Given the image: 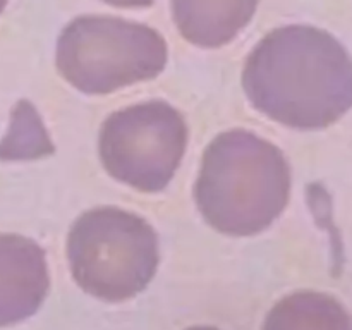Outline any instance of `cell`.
I'll return each mask as SVG.
<instances>
[{
	"mask_svg": "<svg viewBox=\"0 0 352 330\" xmlns=\"http://www.w3.org/2000/svg\"><path fill=\"white\" fill-rule=\"evenodd\" d=\"M243 89L258 112L280 126L327 129L352 109V57L322 28H275L248 55Z\"/></svg>",
	"mask_w": 352,
	"mask_h": 330,
	"instance_id": "obj_1",
	"label": "cell"
},
{
	"mask_svg": "<svg viewBox=\"0 0 352 330\" xmlns=\"http://www.w3.org/2000/svg\"><path fill=\"white\" fill-rule=\"evenodd\" d=\"M291 165L272 141L246 129L217 134L201 157L195 203L217 232L250 237L267 230L289 205Z\"/></svg>",
	"mask_w": 352,
	"mask_h": 330,
	"instance_id": "obj_2",
	"label": "cell"
},
{
	"mask_svg": "<svg viewBox=\"0 0 352 330\" xmlns=\"http://www.w3.org/2000/svg\"><path fill=\"white\" fill-rule=\"evenodd\" d=\"M65 251L76 285L105 302L136 298L160 265L157 230L144 217L119 206L81 213L69 229Z\"/></svg>",
	"mask_w": 352,
	"mask_h": 330,
	"instance_id": "obj_3",
	"label": "cell"
},
{
	"mask_svg": "<svg viewBox=\"0 0 352 330\" xmlns=\"http://www.w3.org/2000/svg\"><path fill=\"white\" fill-rule=\"evenodd\" d=\"M165 38L151 26L112 16H79L62 30L55 65L85 95H109L164 72Z\"/></svg>",
	"mask_w": 352,
	"mask_h": 330,
	"instance_id": "obj_4",
	"label": "cell"
},
{
	"mask_svg": "<svg viewBox=\"0 0 352 330\" xmlns=\"http://www.w3.org/2000/svg\"><path fill=\"white\" fill-rule=\"evenodd\" d=\"M189 129L184 116L164 100L116 110L103 120L98 155L116 181L141 192H160L184 158Z\"/></svg>",
	"mask_w": 352,
	"mask_h": 330,
	"instance_id": "obj_5",
	"label": "cell"
},
{
	"mask_svg": "<svg viewBox=\"0 0 352 330\" xmlns=\"http://www.w3.org/2000/svg\"><path fill=\"white\" fill-rule=\"evenodd\" d=\"M50 289L47 254L21 234H0V329L31 318Z\"/></svg>",
	"mask_w": 352,
	"mask_h": 330,
	"instance_id": "obj_6",
	"label": "cell"
},
{
	"mask_svg": "<svg viewBox=\"0 0 352 330\" xmlns=\"http://www.w3.org/2000/svg\"><path fill=\"white\" fill-rule=\"evenodd\" d=\"M260 0H170L181 36L201 48L230 43L254 17Z\"/></svg>",
	"mask_w": 352,
	"mask_h": 330,
	"instance_id": "obj_7",
	"label": "cell"
},
{
	"mask_svg": "<svg viewBox=\"0 0 352 330\" xmlns=\"http://www.w3.org/2000/svg\"><path fill=\"white\" fill-rule=\"evenodd\" d=\"M263 330H352V316L329 292L298 291L272 306Z\"/></svg>",
	"mask_w": 352,
	"mask_h": 330,
	"instance_id": "obj_8",
	"label": "cell"
},
{
	"mask_svg": "<svg viewBox=\"0 0 352 330\" xmlns=\"http://www.w3.org/2000/svg\"><path fill=\"white\" fill-rule=\"evenodd\" d=\"M54 153L43 122L28 100H21L12 110L7 136L0 141V160H28Z\"/></svg>",
	"mask_w": 352,
	"mask_h": 330,
	"instance_id": "obj_9",
	"label": "cell"
},
{
	"mask_svg": "<svg viewBox=\"0 0 352 330\" xmlns=\"http://www.w3.org/2000/svg\"><path fill=\"white\" fill-rule=\"evenodd\" d=\"M113 7H122V9H143V7H151L155 0H102Z\"/></svg>",
	"mask_w": 352,
	"mask_h": 330,
	"instance_id": "obj_10",
	"label": "cell"
},
{
	"mask_svg": "<svg viewBox=\"0 0 352 330\" xmlns=\"http://www.w3.org/2000/svg\"><path fill=\"white\" fill-rule=\"evenodd\" d=\"M184 330H220V329H217V327H210V325H195Z\"/></svg>",
	"mask_w": 352,
	"mask_h": 330,
	"instance_id": "obj_11",
	"label": "cell"
},
{
	"mask_svg": "<svg viewBox=\"0 0 352 330\" xmlns=\"http://www.w3.org/2000/svg\"><path fill=\"white\" fill-rule=\"evenodd\" d=\"M7 2H9V0H0V14H2L3 9L7 7Z\"/></svg>",
	"mask_w": 352,
	"mask_h": 330,
	"instance_id": "obj_12",
	"label": "cell"
}]
</instances>
